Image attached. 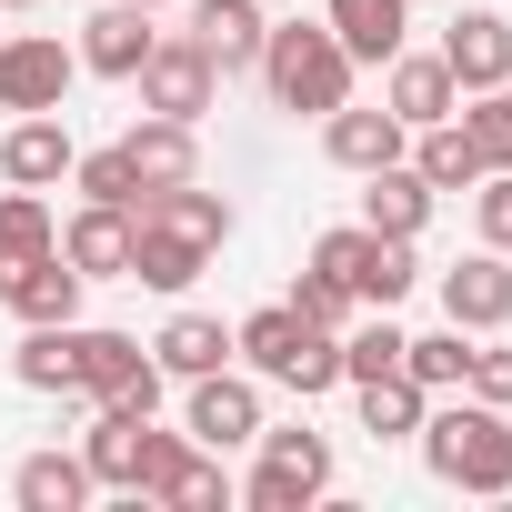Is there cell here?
Returning a JSON list of instances; mask_svg holds the SVG:
<instances>
[{
	"instance_id": "obj_1",
	"label": "cell",
	"mask_w": 512,
	"mask_h": 512,
	"mask_svg": "<svg viewBox=\"0 0 512 512\" xmlns=\"http://www.w3.org/2000/svg\"><path fill=\"white\" fill-rule=\"evenodd\" d=\"M422 472L432 482H452V492H512V422H502V402H432L422 412Z\"/></svg>"
},
{
	"instance_id": "obj_2",
	"label": "cell",
	"mask_w": 512,
	"mask_h": 512,
	"mask_svg": "<svg viewBox=\"0 0 512 512\" xmlns=\"http://www.w3.org/2000/svg\"><path fill=\"white\" fill-rule=\"evenodd\" d=\"M231 362H241V372H262V382H282V392H302V402L342 392V332L302 322L292 302H272V312H251V322L231 332Z\"/></svg>"
},
{
	"instance_id": "obj_3",
	"label": "cell",
	"mask_w": 512,
	"mask_h": 512,
	"mask_svg": "<svg viewBox=\"0 0 512 512\" xmlns=\"http://www.w3.org/2000/svg\"><path fill=\"white\" fill-rule=\"evenodd\" d=\"M272 81V111H292V121H322V111H342L352 101V51L332 41V21H282L272 41H262V61H251Z\"/></svg>"
},
{
	"instance_id": "obj_4",
	"label": "cell",
	"mask_w": 512,
	"mask_h": 512,
	"mask_svg": "<svg viewBox=\"0 0 512 512\" xmlns=\"http://www.w3.org/2000/svg\"><path fill=\"white\" fill-rule=\"evenodd\" d=\"M312 262H322V272H332V282H342L362 312H392V302L422 282L412 241H382L372 221H342V231H322V241H312Z\"/></svg>"
},
{
	"instance_id": "obj_5",
	"label": "cell",
	"mask_w": 512,
	"mask_h": 512,
	"mask_svg": "<svg viewBox=\"0 0 512 512\" xmlns=\"http://www.w3.org/2000/svg\"><path fill=\"white\" fill-rule=\"evenodd\" d=\"M332 492V442L312 422H262V472H251V512H302Z\"/></svg>"
},
{
	"instance_id": "obj_6",
	"label": "cell",
	"mask_w": 512,
	"mask_h": 512,
	"mask_svg": "<svg viewBox=\"0 0 512 512\" xmlns=\"http://www.w3.org/2000/svg\"><path fill=\"white\" fill-rule=\"evenodd\" d=\"M131 81H141V111H161V121H191V131H201V111L221 101V61H211L191 31H161V41H151V61H141Z\"/></svg>"
},
{
	"instance_id": "obj_7",
	"label": "cell",
	"mask_w": 512,
	"mask_h": 512,
	"mask_svg": "<svg viewBox=\"0 0 512 512\" xmlns=\"http://www.w3.org/2000/svg\"><path fill=\"white\" fill-rule=\"evenodd\" d=\"M71 81H81V51L61 41V31H0V111H61L71 101Z\"/></svg>"
},
{
	"instance_id": "obj_8",
	"label": "cell",
	"mask_w": 512,
	"mask_h": 512,
	"mask_svg": "<svg viewBox=\"0 0 512 512\" xmlns=\"http://www.w3.org/2000/svg\"><path fill=\"white\" fill-rule=\"evenodd\" d=\"M181 432L201 442V452H241V442H262V372H201L191 382V402H181Z\"/></svg>"
},
{
	"instance_id": "obj_9",
	"label": "cell",
	"mask_w": 512,
	"mask_h": 512,
	"mask_svg": "<svg viewBox=\"0 0 512 512\" xmlns=\"http://www.w3.org/2000/svg\"><path fill=\"white\" fill-rule=\"evenodd\" d=\"M382 111H392L402 131H432V121L462 111V81L442 71V51H412V41H402V51L382 61Z\"/></svg>"
},
{
	"instance_id": "obj_10",
	"label": "cell",
	"mask_w": 512,
	"mask_h": 512,
	"mask_svg": "<svg viewBox=\"0 0 512 512\" xmlns=\"http://www.w3.org/2000/svg\"><path fill=\"white\" fill-rule=\"evenodd\" d=\"M71 161H81V141H71V121H61V111H21L11 131H0V181H21V191L71 181Z\"/></svg>"
},
{
	"instance_id": "obj_11",
	"label": "cell",
	"mask_w": 512,
	"mask_h": 512,
	"mask_svg": "<svg viewBox=\"0 0 512 512\" xmlns=\"http://www.w3.org/2000/svg\"><path fill=\"white\" fill-rule=\"evenodd\" d=\"M442 322H462V332H502L512 322V251H472V262H452L442 272Z\"/></svg>"
},
{
	"instance_id": "obj_12",
	"label": "cell",
	"mask_w": 512,
	"mask_h": 512,
	"mask_svg": "<svg viewBox=\"0 0 512 512\" xmlns=\"http://www.w3.org/2000/svg\"><path fill=\"white\" fill-rule=\"evenodd\" d=\"M141 372H161V362H151V342L101 332V322H71V392H81V402H111V392H131Z\"/></svg>"
},
{
	"instance_id": "obj_13",
	"label": "cell",
	"mask_w": 512,
	"mask_h": 512,
	"mask_svg": "<svg viewBox=\"0 0 512 512\" xmlns=\"http://www.w3.org/2000/svg\"><path fill=\"white\" fill-rule=\"evenodd\" d=\"M81 272H71V251L51 241V251H31V262H11V272H0V302H11L21 322H81Z\"/></svg>"
},
{
	"instance_id": "obj_14",
	"label": "cell",
	"mask_w": 512,
	"mask_h": 512,
	"mask_svg": "<svg viewBox=\"0 0 512 512\" xmlns=\"http://www.w3.org/2000/svg\"><path fill=\"white\" fill-rule=\"evenodd\" d=\"M151 41H161V31H151V11H131V0H101V11L81 21V41H71V51H81V71L131 81V71L151 61Z\"/></svg>"
},
{
	"instance_id": "obj_15",
	"label": "cell",
	"mask_w": 512,
	"mask_h": 512,
	"mask_svg": "<svg viewBox=\"0 0 512 512\" xmlns=\"http://www.w3.org/2000/svg\"><path fill=\"white\" fill-rule=\"evenodd\" d=\"M442 71L462 81V101L492 91V81H512V21H502V11H462V21L442 31Z\"/></svg>"
},
{
	"instance_id": "obj_16",
	"label": "cell",
	"mask_w": 512,
	"mask_h": 512,
	"mask_svg": "<svg viewBox=\"0 0 512 512\" xmlns=\"http://www.w3.org/2000/svg\"><path fill=\"white\" fill-rule=\"evenodd\" d=\"M61 251H71V272H81V282H131V211L81 201L71 231H61Z\"/></svg>"
},
{
	"instance_id": "obj_17",
	"label": "cell",
	"mask_w": 512,
	"mask_h": 512,
	"mask_svg": "<svg viewBox=\"0 0 512 512\" xmlns=\"http://www.w3.org/2000/svg\"><path fill=\"white\" fill-rule=\"evenodd\" d=\"M191 41H201V51L221 61V81H231V71L262 61L272 21H262V0H191Z\"/></svg>"
},
{
	"instance_id": "obj_18",
	"label": "cell",
	"mask_w": 512,
	"mask_h": 512,
	"mask_svg": "<svg viewBox=\"0 0 512 512\" xmlns=\"http://www.w3.org/2000/svg\"><path fill=\"white\" fill-rule=\"evenodd\" d=\"M362 221H372L382 241H422V221H432V181H422L412 161L362 171Z\"/></svg>"
},
{
	"instance_id": "obj_19",
	"label": "cell",
	"mask_w": 512,
	"mask_h": 512,
	"mask_svg": "<svg viewBox=\"0 0 512 512\" xmlns=\"http://www.w3.org/2000/svg\"><path fill=\"white\" fill-rule=\"evenodd\" d=\"M211 272V251L191 241V231H171V221H131V282L141 292H191Z\"/></svg>"
},
{
	"instance_id": "obj_20",
	"label": "cell",
	"mask_w": 512,
	"mask_h": 512,
	"mask_svg": "<svg viewBox=\"0 0 512 512\" xmlns=\"http://www.w3.org/2000/svg\"><path fill=\"white\" fill-rule=\"evenodd\" d=\"M322 151H332L342 171H382V161L412 151V131H402L392 111H352V101H342V111H322Z\"/></svg>"
},
{
	"instance_id": "obj_21",
	"label": "cell",
	"mask_w": 512,
	"mask_h": 512,
	"mask_svg": "<svg viewBox=\"0 0 512 512\" xmlns=\"http://www.w3.org/2000/svg\"><path fill=\"white\" fill-rule=\"evenodd\" d=\"M141 442H151V412L101 402V422H91V442H81L91 482H101V492H141Z\"/></svg>"
},
{
	"instance_id": "obj_22",
	"label": "cell",
	"mask_w": 512,
	"mask_h": 512,
	"mask_svg": "<svg viewBox=\"0 0 512 512\" xmlns=\"http://www.w3.org/2000/svg\"><path fill=\"white\" fill-rule=\"evenodd\" d=\"M322 21H332V41L352 51V61H392L402 51V31H412V0H322Z\"/></svg>"
},
{
	"instance_id": "obj_23",
	"label": "cell",
	"mask_w": 512,
	"mask_h": 512,
	"mask_svg": "<svg viewBox=\"0 0 512 512\" xmlns=\"http://www.w3.org/2000/svg\"><path fill=\"white\" fill-rule=\"evenodd\" d=\"M121 151H131L141 191H171V181H191V171H201V151H191V121H161V111H141V121L121 131Z\"/></svg>"
},
{
	"instance_id": "obj_24",
	"label": "cell",
	"mask_w": 512,
	"mask_h": 512,
	"mask_svg": "<svg viewBox=\"0 0 512 512\" xmlns=\"http://www.w3.org/2000/svg\"><path fill=\"white\" fill-rule=\"evenodd\" d=\"M151 362H161V382H201V372L231 362V332H221L211 312H171V322L151 332Z\"/></svg>"
},
{
	"instance_id": "obj_25",
	"label": "cell",
	"mask_w": 512,
	"mask_h": 512,
	"mask_svg": "<svg viewBox=\"0 0 512 512\" xmlns=\"http://www.w3.org/2000/svg\"><path fill=\"white\" fill-rule=\"evenodd\" d=\"M402 161H412L432 191H472V181L492 171V161H482V141L462 131V111H452V121H432V131H412V151H402Z\"/></svg>"
},
{
	"instance_id": "obj_26",
	"label": "cell",
	"mask_w": 512,
	"mask_h": 512,
	"mask_svg": "<svg viewBox=\"0 0 512 512\" xmlns=\"http://www.w3.org/2000/svg\"><path fill=\"white\" fill-rule=\"evenodd\" d=\"M91 492H101V482H91L81 452H31V462L11 472V502H21V512H81Z\"/></svg>"
},
{
	"instance_id": "obj_27",
	"label": "cell",
	"mask_w": 512,
	"mask_h": 512,
	"mask_svg": "<svg viewBox=\"0 0 512 512\" xmlns=\"http://www.w3.org/2000/svg\"><path fill=\"white\" fill-rule=\"evenodd\" d=\"M131 221H171V231H191L201 251H221V241H231V201H221V191H201V181L141 191V211H131Z\"/></svg>"
},
{
	"instance_id": "obj_28",
	"label": "cell",
	"mask_w": 512,
	"mask_h": 512,
	"mask_svg": "<svg viewBox=\"0 0 512 512\" xmlns=\"http://www.w3.org/2000/svg\"><path fill=\"white\" fill-rule=\"evenodd\" d=\"M352 392H362V432H372V442H412L422 412H432V392H422L412 372H372V382H352Z\"/></svg>"
},
{
	"instance_id": "obj_29",
	"label": "cell",
	"mask_w": 512,
	"mask_h": 512,
	"mask_svg": "<svg viewBox=\"0 0 512 512\" xmlns=\"http://www.w3.org/2000/svg\"><path fill=\"white\" fill-rule=\"evenodd\" d=\"M61 241V221H51V201L41 191H0V272H11V262H31V251H51Z\"/></svg>"
},
{
	"instance_id": "obj_30",
	"label": "cell",
	"mask_w": 512,
	"mask_h": 512,
	"mask_svg": "<svg viewBox=\"0 0 512 512\" xmlns=\"http://www.w3.org/2000/svg\"><path fill=\"white\" fill-rule=\"evenodd\" d=\"M402 372H412L422 392H462V372H472V332H462V322H442V332L402 342Z\"/></svg>"
},
{
	"instance_id": "obj_31",
	"label": "cell",
	"mask_w": 512,
	"mask_h": 512,
	"mask_svg": "<svg viewBox=\"0 0 512 512\" xmlns=\"http://www.w3.org/2000/svg\"><path fill=\"white\" fill-rule=\"evenodd\" d=\"M11 372H21V392H71V322H21Z\"/></svg>"
},
{
	"instance_id": "obj_32",
	"label": "cell",
	"mask_w": 512,
	"mask_h": 512,
	"mask_svg": "<svg viewBox=\"0 0 512 512\" xmlns=\"http://www.w3.org/2000/svg\"><path fill=\"white\" fill-rule=\"evenodd\" d=\"M402 322L392 312H372V322H342V382H372V372H402Z\"/></svg>"
},
{
	"instance_id": "obj_33",
	"label": "cell",
	"mask_w": 512,
	"mask_h": 512,
	"mask_svg": "<svg viewBox=\"0 0 512 512\" xmlns=\"http://www.w3.org/2000/svg\"><path fill=\"white\" fill-rule=\"evenodd\" d=\"M71 191H81V201H111V211H141V171H131L121 141H111V151H81V161H71Z\"/></svg>"
},
{
	"instance_id": "obj_34",
	"label": "cell",
	"mask_w": 512,
	"mask_h": 512,
	"mask_svg": "<svg viewBox=\"0 0 512 512\" xmlns=\"http://www.w3.org/2000/svg\"><path fill=\"white\" fill-rule=\"evenodd\" d=\"M161 502H171V512H221V502H231V472H221V452H201V442H191V462L171 472V492H161Z\"/></svg>"
},
{
	"instance_id": "obj_35",
	"label": "cell",
	"mask_w": 512,
	"mask_h": 512,
	"mask_svg": "<svg viewBox=\"0 0 512 512\" xmlns=\"http://www.w3.org/2000/svg\"><path fill=\"white\" fill-rule=\"evenodd\" d=\"M462 131L482 141V161H492V171H512V81H492V91H472V111H462Z\"/></svg>"
},
{
	"instance_id": "obj_36",
	"label": "cell",
	"mask_w": 512,
	"mask_h": 512,
	"mask_svg": "<svg viewBox=\"0 0 512 512\" xmlns=\"http://www.w3.org/2000/svg\"><path fill=\"white\" fill-rule=\"evenodd\" d=\"M292 312H302V322H322V332H342V322H352V312H362V302H352V292H342V282H332V272H322V262H312V272H302V282H292Z\"/></svg>"
},
{
	"instance_id": "obj_37",
	"label": "cell",
	"mask_w": 512,
	"mask_h": 512,
	"mask_svg": "<svg viewBox=\"0 0 512 512\" xmlns=\"http://www.w3.org/2000/svg\"><path fill=\"white\" fill-rule=\"evenodd\" d=\"M472 221H482L492 251H512V171H482L472 181Z\"/></svg>"
},
{
	"instance_id": "obj_38",
	"label": "cell",
	"mask_w": 512,
	"mask_h": 512,
	"mask_svg": "<svg viewBox=\"0 0 512 512\" xmlns=\"http://www.w3.org/2000/svg\"><path fill=\"white\" fill-rule=\"evenodd\" d=\"M462 392H472V402H502V412H512V352H472Z\"/></svg>"
},
{
	"instance_id": "obj_39",
	"label": "cell",
	"mask_w": 512,
	"mask_h": 512,
	"mask_svg": "<svg viewBox=\"0 0 512 512\" xmlns=\"http://www.w3.org/2000/svg\"><path fill=\"white\" fill-rule=\"evenodd\" d=\"M0 11H41V0H0Z\"/></svg>"
},
{
	"instance_id": "obj_40",
	"label": "cell",
	"mask_w": 512,
	"mask_h": 512,
	"mask_svg": "<svg viewBox=\"0 0 512 512\" xmlns=\"http://www.w3.org/2000/svg\"><path fill=\"white\" fill-rule=\"evenodd\" d=\"M131 11H171V0H131Z\"/></svg>"
}]
</instances>
